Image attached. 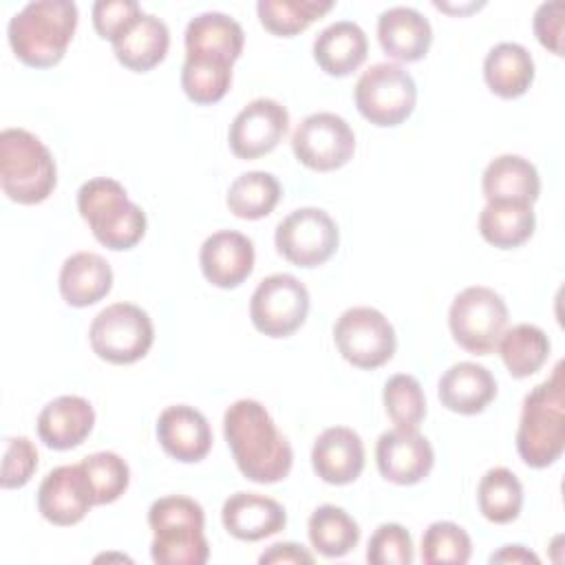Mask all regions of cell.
Returning a JSON list of instances; mask_svg holds the SVG:
<instances>
[{"label":"cell","mask_w":565,"mask_h":565,"mask_svg":"<svg viewBox=\"0 0 565 565\" xmlns=\"http://www.w3.org/2000/svg\"><path fill=\"white\" fill-rule=\"evenodd\" d=\"M223 435L241 475L254 483H278L294 466V450L258 399H236L223 415Z\"/></svg>","instance_id":"1"},{"label":"cell","mask_w":565,"mask_h":565,"mask_svg":"<svg viewBox=\"0 0 565 565\" xmlns=\"http://www.w3.org/2000/svg\"><path fill=\"white\" fill-rule=\"evenodd\" d=\"M77 4L71 0H33L7 26L9 44L20 62L33 68L55 66L77 29Z\"/></svg>","instance_id":"2"},{"label":"cell","mask_w":565,"mask_h":565,"mask_svg":"<svg viewBox=\"0 0 565 565\" xmlns=\"http://www.w3.org/2000/svg\"><path fill=\"white\" fill-rule=\"evenodd\" d=\"M516 450L525 466L547 468L565 450V377L563 362L523 399L516 428Z\"/></svg>","instance_id":"3"},{"label":"cell","mask_w":565,"mask_h":565,"mask_svg":"<svg viewBox=\"0 0 565 565\" xmlns=\"http://www.w3.org/2000/svg\"><path fill=\"white\" fill-rule=\"evenodd\" d=\"M148 525L154 534L150 556L157 565H203L210 545L203 534V508L183 494H168L152 501Z\"/></svg>","instance_id":"4"},{"label":"cell","mask_w":565,"mask_h":565,"mask_svg":"<svg viewBox=\"0 0 565 565\" xmlns=\"http://www.w3.org/2000/svg\"><path fill=\"white\" fill-rule=\"evenodd\" d=\"M77 210L93 236L113 252L135 247L146 234V212L110 177H95L82 183L77 190Z\"/></svg>","instance_id":"5"},{"label":"cell","mask_w":565,"mask_h":565,"mask_svg":"<svg viewBox=\"0 0 565 565\" xmlns=\"http://www.w3.org/2000/svg\"><path fill=\"white\" fill-rule=\"evenodd\" d=\"M57 185V168L40 137L24 128H4L0 135V188L22 205L46 201Z\"/></svg>","instance_id":"6"},{"label":"cell","mask_w":565,"mask_h":565,"mask_svg":"<svg viewBox=\"0 0 565 565\" xmlns=\"http://www.w3.org/2000/svg\"><path fill=\"white\" fill-rule=\"evenodd\" d=\"M353 99L366 121L380 128H393L415 110L417 86L404 66L377 62L358 77Z\"/></svg>","instance_id":"7"},{"label":"cell","mask_w":565,"mask_h":565,"mask_svg":"<svg viewBox=\"0 0 565 565\" xmlns=\"http://www.w3.org/2000/svg\"><path fill=\"white\" fill-rule=\"evenodd\" d=\"M452 340L475 355H488L497 349L508 327V305L490 287L472 285L452 298L448 309Z\"/></svg>","instance_id":"8"},{"label":"cell","mask_w":565,"mask_h":565,"mask_svg":"<svg viewBox=\"0 0 565 565\" xmlns=\"http://www.w3.org/2000/svg\"><path fill=\"white\" fill-rule=\"evenodd\" d=\"M88 342L97 358L110 364H132L150 351L154 327L139 305L115 302L93 318Z\"/></svg>","instance_id":"9"},{"label":"cell","mask_w":565,"mask_h":565,"mask_svg":"<svg viewBox=\"0 0 565 565\" xmlns=\"http://www.w3.org/2000/svg\"><path fill=\"white\" fill-rule=\"evenodd\" d=\"M333 340L340 355L358 369H377L397 349L393 324L375 307H351L342 311L333 324Z\"/></svg>","instance_id":"10"},{"label":"cell","mask_w":565,"mask_h":565,"mask_svg":"<svg viewBox=\"0 0 565 565\" xmlns=\"http://www.w3.org/2000/svg\"><path fill=\"white\" fill-rule=\"evenodd\" d=\"M309 313V291L291 274L263 278L249 300V318L256 331L269 338H287L298 331Z\"/></svg>","instance_id":"11"},{"label":"cell","mask_w":565,"mask_h":565,"mask_svg":"<svg viewBox=\"0 0 565 565\" xmlns=\"http://www.w3.org/2000/svg\"><path fill=\"white\" fill-rule=\"evenodd\" d=\"M274 243L278 254L291 265L318 267L335 254L340 232L329 212L320 207H298L276 225Z\"/></svg>","instance_id":"12"},{"label":"cell","mask_w":565,"mask_h":565,"mask_svg":"<svg viewBox=\"0 0 565 565\" xmlns=\"http://www.w3.org/2000/svg\"><path fill=\"white\" fill-rule=\"evenodd\" d=\"M296 159L316 172H331L349 163L355 152V132L335 113L307 115L291 135Z\"/></svg>","instance_id":"13"},{"label":"cell","mask_w":565,"mask_h":565,"mask_svg":"<svg viewBox=\"0 0 565 565\" xmlns=\"http://www.w3.org/2000/svg\"><path fill=\"white\" fill-rule=\"evenodd\" d=\"M289 130L287 108L271 99H252L230 124L227 141L230 150L238 159H258L271 152Z\"/></svg>","instance_id":"14"},{"label":"cell","mask_w":565,"mask_h":565,"mask_svg":"<svg viewBox=\"0 0 565 565\" xmlns=\"http://www.w3.org/2000/svg\"><path fill=\"white\" fill-rule=\"evenodd\" d=\"M375 463L380 475L397 486L424 481L435 466V450L417 428H391L377 437Z\"/></svg>","instance_id":"15"},{"label":"cell","mask_w":565,"mask_h":565,"mask_svg":"<svg viewBox=\"0 0 565 565\" xmlns=\"http://www.w3.org/2000/svg\"><path fill=\"white\" fill-rule=\"evenodd\" d=\"M93 505L95 499L79 463L53 468L38 488L40 514L60 527L79 523Z\"/></svg>","instance_id":"16"},{"label":"cell","mask_w":565,"mask_h":565,"mask_svg":"<svg viewBox=\"0 0 565 565\" xmlns=\"http://www.w3.org/2000/svg\"><path fill=\"white\" fill-rule=\"evenodd\" d=\"M254 243L236 230L210 234L199 252L201 271L207 282L221 289H234L254 271Z\"/></svg>","instance_id":"17"},{"label":"cell","mask_w":565,"mask_h":565,"mask_svg":"<svg viewBox=\"0 0 565 565\" xmlns=\"http://www.w3.org/2000/svg\"><path fill=\"white\" fill-rule=\"evenodd\" d=\"M157 439L161 448L181 463H196L212 448V428L207 417L188 404H174L161 411L157 419Z\"/></svg>","instance_id":"18"},{"label":"cell","mask_w":565,"mask_h":565,"mask_svg":"<svg viewBox=\"0 0 565 565\" xmlns=\"http://www.w3.org/2000/svg\"><path fill=\"white\" fill-rule=\"evenodd\" d=\"M362 437L349 426L324 428L311 448L313 472L331 486L353 483L364 470Z\"/></svg>","instance_id":"19"},{"label":"cell","mask_w":565,"mask_h":565,"mask_svg":"<svg viewBox=\"0 0 565 565\" xmlns=\"http://www.w3.org/2000/svg\"><path fill=\"white\" fill-rule=\"evenodd\" d=\"M221 521L227 534L238 541H263L287 525L285 508L258 492H234L221 508Z\"/></svg>","instance_id":"20"},{"label":"cell","mask_w":565,"mask_h":565,"mask_svg":"<svg viewBox=\"0 0 565 565\" xmlns=\"http://www.w3.org/2000/svg\"><path fill=\"white\" fill-rule=\"evenodd\" d=\"M377 40L382 51L399 62H417L426 57L433 44V26L413 7H388L377 18Z\"/></svg>","instance_id":"21"},{"label":"cell","mask_w":565,"mask_h":565,"mask_svg":"<svg viewBox=\"0 0 565 565\" xmlns=\"http://www.w3.org/2000/svg\"><path fill=\"white\" fill-rule=\"evenodd\" d=\"M437 395L444 408L459 415H477L497 397V380L483 364L457 362L441 373Z\"/></svg>","instance_id":"22"},{"label":"cell","mask_w":565,"mask_h":565,"mask_svg":"<svg viewBox=\"0 0 565 565\" xmlns=\"http://www.w3.org/2000/svg\"><path fill=\"white\" fill-rule=\"evenodd\" d=\"M95 426V411L79 395H60L38 415V435L53 450L79 446Z\"/></svg>","instance_id":"23"},{"label":"cell","mask_w":565,"mask_h":565,"mask_svg":"<svg viewBox=\"0 0 565 565\" xmlns=\"http://www.w3.org/2000/svg\"><path fill=\"white\" fill-rule=\"evenodd\" d=\"M369 55V40L360 24L338 20L324 26L313 40V60L333 77H347L358 71Z\"/></svg>","instance_id":"24"},{"label":"cell","mask_w":565,"mask_h":565,"mask_svg":"<svg viewBox=\"0 0 565 565\" xmlns=\"http://www.w3.org/2000/svg\"><path fill=\"white\" fill-rule=\"evenodd\" d=\"M113 44L115 57L121 66L135 73H146L154 68L170 49V29L168 24L152 15L141 13Z\"/></svg>","instance_id":"25"},{"label":"cell","mask_w":565,"mask_h":565,"mask_svg":"<svg viewBox=\"0 0 565 565\" xmlns=\"http://www.w3.org/2000/svg\"><path fill=\"white\" fill-rule=\"evenodd\" d=\"M481 190L488 203L514 201L534 205L541 194V177L530 159L521 154H499L486 166Z\"/></svg>","instance_id":"26"},{"label":"cell","mask_w":565,"mask_h":565,"mask_svg":"<svg viewBox=\"0 0 565 565\" xmlns=\"http://www.w3.org/2000/svg\"><path fill=\"white\" fill-rule=\"evenodd\" d=\"M185 55H207L236 62L245 46L243 26L227 13L203 11L185 26Z\"/></svg>","instance_id":"27"},{"label":"cell","mask_w":565,"mask_h":565,"mask_svg":"<svg viewBox=\"0 0 565 565\" xmlns=\"http://www.w3.org/2000/svg\"><path fill=\"white\" fill-rule=\"evenodd\" d=\"M113 289V267L95 252L71 254L60 269V294L71 307H90Z\"/></svg>","instance_id":"28"},{"label":"cell","mask_w":565,"mask_h":565,"mask_svg":"<svg viewBox=\"0 0 565 565\" xmlns=\"http://www.w3.org/2000/svg\"><path fill=\"white\" fill-rule=\"evenodd\" d=\"M483 79L494 95L516 99L525 95L534 82V60L523 44L499 42L486 53Z\"/></svg>","instance_id":"29"},{"label":"cell","mask_w":565,"mask_h":565,"mask_svg":"<svg viewBox=\"0 0 565 565\" xmlns=\"http://www.w3.org/2000/svg\"><path fill=\"white\" fill-rule=\"evenodd\" d=\"M536 227V214L530 203L490 201L479 214V232L486 243L499 249H512L530 241Z\"/></svg>","instance_id":"30"},{"label":"cell","mask_w":565,"mask_h":565,"mask_svg":"<svg viewBox=\"0 0 565 565\" xmlns=\"http://www.w3.org/2000/svg\"><path fill=\"white\" fill-rule=\"evenodd\" d=\"M497 349L508 373L516 380H523L534 375L547 362L552 344L541 327L521 322L503 331Z\"/></svg>","instance_id":"31"},{"label":"cell","mask_w":565,"mask_h":565,"mask_svg":"<svg viewBox=\"0 0 565 565\" xmlns=\"http://www.w3.org/2000/svg\"><path fill=\"white\" fill-rule=\"evenodd\" d=\"M307 532L311 547L327 558L347 556L360 543V525L355 519L344 508L331 503L311 512Z\"/></svg>","instance_id":"32"},{"label":"cell","mask_w":565,"mask_h":565,"mask_svg":"<svg viewBox=\"0 0 565 565\" xmlns=\"http://www.w3.org/2000/svg\"><path fill=\"white\" fill-rule=\"evenodd\" d=\"M282 194L278 179L265 170L243 172L230 183L225 203L230 212L245 221H256L274 212Z\"/></svg>","instance_id":"33"},{"label":"cell","mask_w":565,"mask_h":565,"mask_svg":"<svg viewBox=\"0 0 565 565\" xmlns=\"http://www.w3.org/2000/svg\"><path fill=\"white\" fill-rule=\"evenodd\" d=\"M479 512L490 523H512L519 519L523 508V486L519 477L503 466L490 468L477 486Z\"/></svg>","instance_id":"34"},{"label":"cell","mask_w":565,"mask_h":565,"mask_svg":"<svg viewBox=\"0 0 565 565\" xmlns=\"http://www.w3.org/2000/svg\"><path fill=\"white\" fill-rule=\"evenodd\" d=\"M232 86V62L207 55H185L181 88L190 102L207 106L221 102Z\"/></svg>","instance_id":"35"},{"label":"cell","mask_w":565,"mask_h":565,"mask_svg":"<svg viewBox=\"0 0 565 565\" xmlns=\"http://www.w3.org/2000/svg\"><path fill=\"white\" fill-rule=\"evenodd\" d=\"M333 4V0H258L256 13L269 33L291 38L329 13Z\"/></svg>","instance_id":"36"},{"label":"cell","mask_w":565,"mask_h":565,"mask_svg":"<svg viewBox=\"0 0 565 565\" xmlns=\"http://www.w3.org/2000/svg\"><path fill=\"white\" fill-rule=\"evenodd\" d=\"M79 466L88 479L95 505L113 503L128 490L130 468L117 452L102 450L86 455Z\"/></svg>","instance_id":"37"},{"label":"cell","mask_w":565,"mask_h":565,"mask_svg":"<svg viewBox=\"0 0 565 565\" xmlns=\"http://www.w3.org/2000/svg\"><path fill=\"white\" fill-rule=\"evenodd\" d=\"M384 408L391 422L399 428H417L426 417V395L417 377L395 373L386 380L382 391Z\"/></svg>","instance_id":"38"},{"label":"cell","mask_w":565,"mask_h":565,"mask_svg":"<svg viewBox=\"0 0 565 565\" xmlns=\"http://www.w3.org/2000/svg\"><path fill=\"white\" fill-rule=\"evenodd\" d=\"M419 554L426 565H463L472 556V541L461 525L452 521H435L424 530Z\"/></svg>","instance_id":"39"},{"label":"cell","mask_w":565,"mask_h":565,"mask_svg":"<svg viewBox=\"0 0 565 565\" xmlns=\"http://www.w3.org/2000/svg\"><path fill=\"white\" fill-rule=\"evenodd\" d=\"M415 558L413 539L399 523H382L369 539L366 561L371 565H411Z\"/></svg>","instance_id":"40"},{"label":"cell","mask_w":565,"mask_h":565,"mask_svg":"<svg viewBox=\"0 0 565 565\" xmlns=\"http://www.w3.org/2000/svg\"><path fill=\"white\" fill-rule=\"evenodd\" d=\"M38 468V448L29 437H7L0 483L4 490L22 488L29 483Z\"/></svg>","instance_id":"41"},{"label":"cell","mask_w":565,"mask_h":565,"mask_svg":"<svg viewBox=\"0 0 565 565\" xmlns=\"http://www.w3.org/2000/svg\"><path fill=\"white\" fill-rule=\"evenodd\" d=\"M143 9L135 0H97L93 4V26L99 38L115 42Z\"/></svg>","instance_id":"42"},{"label":"cell","mask_w":565,"mask_h":565,"mask_svg":"<svg viewBox=\"0 0 565 565\" xmlns=\"http://www.w3.org/2000/svg\"><path fill=\"white\" fill-rule=\"evenodd\" d=\"M563 15L565 4L561 0H550L539 4L532 20L536 40L554 55H563Z\"/></svg>","instance_id":"43"},{"label":"cell","mask_w":565,"mask_h":565,"mask_svg":"<svg viewBox=\"0 0 565 565\" xmlns=\"http://www.w3.org/2000/svg\"><path fill=\"white\" fill-rule=\"evenodd\" d=\"M258 563L269 565V563H313V556L298 543H274L269 545L260 556Z\"/></svg>","instance_id":"44"},{"label":"cell","mask_w":565,"mask_h":565,"mask_svg":"<svg viewBox=\"0 0 565 565\" xmlns=\"http://www.w3.org/2000/svg\"><path fill=\"white\" fill-rule=\"evenodd\" d=\"M490 563H505V565H525V563H532V565H539V556L534 552H530L527 547L523 545H503L499 552H494L490 556Z\"/></svg>","instance_id":"45"}]
</instances>
